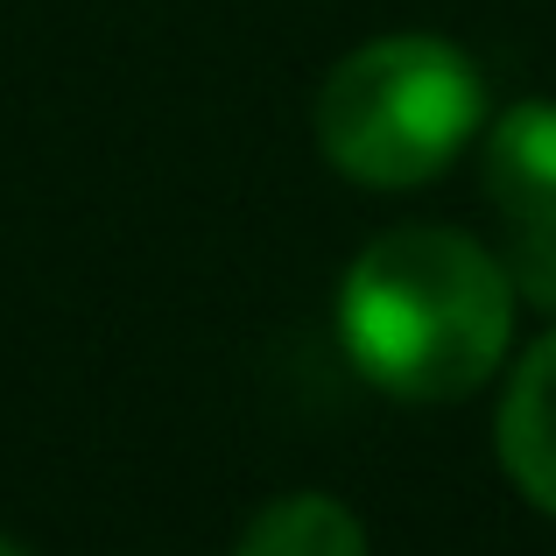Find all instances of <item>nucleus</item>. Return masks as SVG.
Segmentation results:
<instances>
[{"label": "nucleus", "instance_id": "1", "mask_svg": "<svg viewBox=\"0 0 556 556\" xmlns=\"http://www.w3.org/2000/svg\"><path fill=\"white\" fill-rule=\"evenodd\" d=\"M515 331V275L451 226H394L339 282V339L394 402H465Z\"/></svg>", "mask_w": 556, "mask_h": 556}, {"label": "nucleus", "instance_id": "2", "mask_svg": "<svg viewBox=\"0 0 556 556\" xmlns=\"http://www.w3.org/2000/svg\"><path fill=\"white\" fill-rule=\"evenodd\" d=\"M486 121V78L444 36H374L317 92V149L367 190H416Z\"/></svg>", "mask_w": 556, "mask_h": 556}, {"label": "nucleus", "instance_id": "3", "mask_svg": "<svg viewBox=\"0 0 556 556\" xmlns=\"http://www.w3.org/2000/svg\"><path fill=\"white\" fill-rule=\"evenodd\" d=\"M501 465L521 486V501L556 515V325L521 353L515 380L501 394Z\"/></svg>", "mask_w": 556, "mask_h": 556}, {"label": "nucleus", "instance_id": "4", "mask_svg": "<svg viewBox=\"0 0 556 556\" xmlns=\"http://www.w3.org/2000/svg\"><path fill=\"white\" fill-rule=\"evenodd\" d=\"M486 198L507 226H556V99H521L493 121Z\"/></svg>", "mask_w": 556, "mask_h": 556}, {"label": "nucleus", "instance_id": "5", "mask_svg": "<svg viewBox=\"0 0 556 556\" xmlns=\"http://www.w3.org/2000/svg\"><path fill=\"white\" fill-rule=\"evenodd\" d=\"M232 556H367V529L331 493H289L240 535Z\"/></svg>", "mask_w": 556, "mask_h": 556}, {"label": "nucleus", "instance_id": "6", "mask_svg": "<svg viewBox=\"0 0 556 556\" xmlns=\"http://www.w3.org/2000/svg\"><path fill=\"white\" fill-rule=\"evenodd\" d=\"M515 282L535 303H556V226H515Z\"/></svg>", "mask_w": 556, "mask_h": 556}, {"label": "nucleus", "instance_id": "7", "mask_svg": "<svg viewBox=\"0 0 556 556\" xmlns=\"http://www.w3.org/2000/svg\"><path fill=\"white\" fill-rule=\"evenodd\" d=\"M0 556H28L22 543H14V535H0Z\"/></svg>", "mask_w": 556, "mask_h": 556}]
</instances>
